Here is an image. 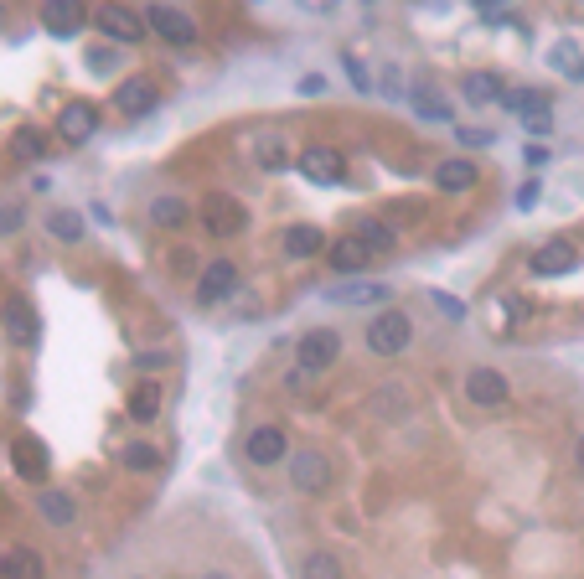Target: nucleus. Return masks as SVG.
<instances>
[{"label": "nucleus", "mask_w": 584, "mask_h": 579, "mask_svg": "<svg viewBox=\"0 0 584 579\" xmlns=\"http://www.w3.org/2000/svg\"><path fill=\"white\" fill-rule=\"evenodd\" d=\"M336 357H342V337H336L331 326H316V331H305L300 347H295V373L300 378L326 373V368H336Z\"/></svg>", "instance_id": "1"}, {"label": "nucleus", "mask_w": 584, "mask_h": 579, "mask_svg": "<svg viewBox=\"0 0 584 579\" xmlns=\"http://www.w3.org/2000/svg\"><path fill=\"white\" fill-rule=\"evenodd\" d=\"M409 342H414V321L404 311H378L367 321V347H373V357H398Z\"/></svg>", "instance_id": "2"}, {"label": "nucleus", "mask_w": 584, "mask_h": 579, "mask_svg": "<svg viewBox=\"0 0 584 579\" xmlns=\"http://www.w3.org/2000/svg\"><path fill=\"white\" fill-rule=\"evenodd\" d=\"M145 26L171 47H197V21L181 6H145Z\"/></svg>", "instance_id": "3"}, {"label": "nucleus", "mask_w": 584, "mask_h": 579, "mask_svg": "<svg viewBox=\"0 0 584 579\" xmlns=\"http://www.w3.org/2000/svg\"><path fill=\"white\" fill-rule=\"evenodd\" d=\"M466 399H471L476 409H502V404L512 399V383H507L502 368H471V373H466Z\"/></svg>", "instance_id": "4"}, {"label": "nucleus", "mask_w": 584, "mask_h": 579, "mask_svg": "<svg viewBox=\"0 0 584 579\" xmlns=\"http://www.w3.org/2000/svg\"><path fill=\"white\" fill-rule=\"evenodd\" d=\"M331 461H326V455L321 450H295L290 455V486H295V492H326V486H331Z\"/></svg>", "instance_id": "5"}, {"label": "nucleus", "mask_w": 584, "mask_h": 579, "mask_svg": "<svg viewBox=\"0 0 584 579\" xmlns=\"http://www.w3.org/2000/svg\"><path fill=\"white\" fill-rule=\"evenodd\" d=\"M300 176L316 181V187H336V181L347 176V161L336 156L331 145H311V150H300Z\"/></svg>", "instance_id": "6"}, {"label": "nucleus", "mask_w": 584, "mask_h": 579, "mask_svg": "<svg viewBox=\"0 0 584 579\" xmlns=\"http://www.w3.org/2000/svg\"><path fill=\"white\" fill-rule=\"evenodd\" d=\"M94 130H99V109L88 104V99H73V104H63V109H57V135H63L68 145L94 140Z\"/></svg>", "instance_id": "7"}, {"label": "nucleus", "mask_w": 584, "mask_h": 579, "mask_svg": "<svg viewBox=\"0 0 584 579\" xmlns=\"http://www.w3.org/2000/svg\"><path fill=\"white\" fill-rule=\"evenodd\" d=\"M243 450H249L254 466H280V461H290V440H285V430H274V424H259V430L243 440Z\"/></svg>", "instance_id": "8"}, {"label": "nucleus", "mask_w": 584, "mask_h": 579, "mask_svg": "<svg viewBox=\"0 0 584 579\" xmlns=\"http://www.w3.org/2000/svg\"><path fill=\"white\" fill-rule=\"evenodd\" d=\"M233 290H238L233 259H212V264L202 269V280H197V300H202V306H218V300H228Z\"/></svg>", "instance_id": "9"}, {"label": "nucleus", "mask_w": 584, "mask_h": 579, "mask_svg": "<svg viewBox=\"0 0 584 579\" xmlns=\"http://www.w3.org/2000/svg\"><path fill=\"white\" fill-rule=\"evenodd\" d=\"M11 461H16V471L26 481H47V471H52V455H47V445L37 435H16L11 440Z\"/></svg>", "instance_id": "10"}, {"label": "nucleus", "mask_w": 584, "mask_h": 579, "mask_svg": "<svg viewBox=\"0 0 584 579\" xmlns=\"http://www.w3.org/2000/svg\"><path fill=\"white\" fill-rule=\"evenodd\" d=\"M202 223L218 233V238H233V233L243 228V202H233V197H223V192H212V197L202 202Z\"/></svg>", "instance_id": "11"}, {"label": "nucleus", "mask_w": 584, "mask_h": 579, "mask_svg": "<svg viewBox=\"0 0 584 579\" xmlns=\"http://www.w3.org/2000/svg\"><path fill=\"white\" fill-rule=\"evenodd\" d=\"M99 26H104L114 42H125V47H135V42L145 37V16L130 11V6H104V11H99Z\"/></svg>", "instance_id": "12"}, {"label": "nucleus", "mask_w": 584, "mask_h": 579, "mask_svg": "<svg viewBox=\"0 0 584 579\" xmlns=\"http://www.w3.org/2000/svg\"><path fill=\"white\" fill-rule=\"evenodd\" d=\"M579 264V249L569 238H548L543 249L533 254V274H543V280H553V274H569Z\"/></svg>", "instance_id": "13"}, {"label": "nucleus", "mask_w": 584, "mask_h": 579, "mask_svg": "<svg viewBox=\"0 0 584 579\" xmlns=\"http://www.w3.org/2000/svg\"><path fill=\"white\" fill-rule=\"evenodd\" d=\"M156 99L161 94H156V83H150V78H125V83L114 88V109L130 114V119L135 114H150V109H156Z\"/></svg>", "instance_id": "14"}, {"label": "nucleus", "mask_w": 584, "mask_h": 579, "mask_svg": "<svg viewBox=\"0 0 584 579\" xmlns=\"http://www.w3.org/2000/svg\"><path fill=\"white\" fill-rule=\"evenodd\" d=\"M502 104L528 119L533 135H548V99L543 94H533V88H512V94H502Z\"/></svg>", "instance_id": "15"}, {"label": "nucleus", "mask_w": 584, "mask_h": 579, "mask_svg": "<svg viewBox=\"0 0 584 579\" xmlns=\"http://www.w3.org/2000/svg\"><path fill=\"white\" fill-rule=\"evenodd\" d=\"M0 321H6V331L21 342V347H37L42 326H37V311L26 306V300H6V311H0Z\"/></svg>", "instance_id": "16"}, {"label": "nucleus", "mask_w": 584, "mask_h": 579, "mask_svg": "<svg viewBox=\"0 0 584 579\" xmlns=\"http://www.w3.org/2000/svg\"><path fill=\"white\" fill-rule=\"evenodd\" d=\"M373 259H378V254L367 249V243H362L357 233H352V238H336V243H331V269H336V274H357V269H367Z\"/></svg>", "instance_id": "17"}, {"label": "nucleus", "mask_w": 584, "mask_h": 579, "mask_svg": "<svg viewBox=\"0 0 584 579\" xmlns=\"http://www.w3.org/2000/svg\"><path fill=\"white\" fill-rule=\"evenodd\" d=\"M280 249H285V259H316L326 249V233L311 228V223H295V228H285Z\"/></svg>", "instance_id": "18"}, {"label": "nucleus", "mask_w": 584, "mask_h": 579, "mask_svg": "<svg viewBox=\"0 0 584 579\" xmlns=\"http://www.w3.org/2000/svg\"><path fill=\"white\" fill-rule=\"evenodd\" d=\"M476 161H466V156H450V161H440V171H435V187L440 192H471L476 187Z\"/></svg>", "instance_id": "19"}, {"label": "nucleus", "mask_w": 584, "mask_h": 579, "mask_svg": "<svg viewBox=\"0 0 584 579\" xmlns=\"http://www.w3.org/2000/svg\"><path fill=\"white\" fill-rule=\"evenodd\" d=\"M37 512L47 517L52 528H68L73 517H78V502H73V492H57V486H47V492L37 497Z\"/></svg>", "instance_id": "20"}, {"label": "nucleus", "mask_w": 584, "mask_h": 579, "mask_svg": "<svg viewBox=\"0 0 584 579\" xmlns=\"http://www.w3.org/2000/svg\"><path fill=\"white\" fill-rule=\"evenodd\" d=\"M254 161H259L264 171H280V166H290V140H285V135H274V130L254 135Z\"/></svg>", "instance_id": "21"}, {"label": "nucleus", "mask_w": 584, "mask_h": 579, "mask_svg": "<svg viewBox=\"0 0 584 579\" xmlns=\"http://www.w3.org/2000/svg\"><path fill=\"white\" fill-rule=\"evenodd\" d=\"M0 579H42L37 548H6V559H0Z\"/></svg>", "instance_id": "22"}, {"label": "nucleus", "mask_w": 584, "mask_h": 579, "mask_svg": "<svg viewBox=\"0 0 584 579\" xmlns=\"http://www.w3.org/2000/svg\"><path fill=\"white\" fill-rule=\"evenodd\" d=\"M460 94H466L471 104H491V99H502V78L486 73V68H476V73L460 78Z\"/></svg>", "instance_id": "23"}, {"label": "nucleus", "mask_w": 584, "mask_h": 579, "mask_svg": "<svg viewBox=\"0 0 584 579\" xmlns=\"http://www.w3.org/2000/svg\"><path fill=\"white\" fill-rule=\"evenodd\" d=\"M47 233H52L57 243H83L88 228H83V218H78L73 207H52V212H47Z\"/></svg>", "instance_id": "24"}, {"label": "nucleus", "mask_w": 584, "mask_h": 579, "mask_svg": "<svg viewBox=\"0 0 584 579\" xmlns=\"http://www.w3.org/2000/svg\"><path fill=\"white\" fill-rule=\"evenodd\" d=\"M125 409H130L135 419H156V414H161V383H135L130 399H125Z\"/></svg>", "instance_id": "25"}, {"label": "nucleus", "mask_w": 584, "mask_h": 579, "mask_svg": "<svg viewBox=\"0 0 584 579\" xmlns=\"http://www.w3.org/2000/svg\"><path fill=\"white\" fill-rule=\"evenodd\" d=\"M150 223H156V228H181V223H187V202H181V197H156V202H150Z\"/></svg>", "instance_id": "26"}, {"label": "nucleus", "mask_w": 584, "mask_h": 579, "mask_svg": "<svg viewBox=\"0 0 584 579\" xmlns=\"http://www.w3.org/2000/svg\"><path fill=\"white\" fill-rule=\"evenodd\" d=\"M119 461H125L130 471H156L161 466V450L150 445V440H130L125 450H119Z\"/></svg>", "instance_id": "27"}, {"label": "nucleus", "mask_w": 584, "mask_h": 579, "mask_svg": "<svg viewBox=\"0 0 584 579\" xmlns=\"http://www.w3.org/2000/svg\"><path fill=\"white\" fill-rule=\"evenodd\" d=\"M305 579H342V564H336L331 548H311L305 554Z\"/></svg>", "instance_id": "28"}, {"label": "nucleus", "mask_w": 584, "mask_h": 579, "mask_svg": "<svg viewBox=\"0 0 584 579\" xmlns=\"http://www.w3.org/2000/svg\"><path fill=\"white\" fill-rule=\"evenodd\" d=\"M357 238H362V243H367V249H373V254H388L393 243H398V238H393V228H388V223H378V218H367V223L357 228Z\"/></svg>", "instance_id": "29"}, {"label": "nucleus", "mask_w": 584, "mask_h": 579, "mask_svg": "<svg viewBox=\"0 0 584 579\" xmlns=\"http://www.w3.org/2000/svg\"><path fill=\"white\" fill-rule=\"evenodd\" d=\"M42 150H47V140H42L37 130H16V135H11V156H16V161H42Z\"/></svg>", "instance_id": "30"}, {"label": "nucleus", "mask_w": 584, "mask_h": 579, "mask_svg": "<svg viewBox=\"0 0 584 579\" xmlns=\"http://www.w3.org/2000/svg\"><path fill=\"white\" fill-rule=\"evenodd\" d=\"M78 6H68V0H57V6H47L42 11V21L52 26V32H73V26H78V16H73Z\"/></svg>", "instance_id": "31"}, {"label": "nucleus", "mask_w": 584, "mask_h": 579, "mask_svg": "<svg viewBox=\"0 0 584 579\" xmlns=\"http://www.w3.org/2000/svg\"><path fill=\"white\" fill-rule=\"evenodd\" d=\"M497 321H502V326L528 321V300H522V295H502V300H497Z\"/></svg>", "instance_id": "32"}, {"label": "nucleus", "mask_w": 584, "mask_h": 579, "mask_svg": "<svg viewBox=\"0 0 584 579\" xmlns=\"http://www.w3.org/2000/svg\"><path fill=\"white\" fill-rule=\"evenodd\" d=\"M336 295H342L347 306H367V300H383V285H342Z\"/></svg>", "instance_id": "33"}, {"label": "nucleus", "mask_w": 584, "mask_h": 579, "mask_svg": "<svg viewBox=\"0 0 584 579\" xmlns=\"http://www.w3.org/2000/svg\"><path fill=\"white\" fill-rule=\"evenodd\" d=\"M414 109H419L424 119H450V109H445L440 99H429V88H424V94H414Z\"/></svg>", "instance_id": "34"}, {"label": "nucleus", "mask_w": 584, "mask_h": 579, "mask_svg": "<svg viewBox=\"0 0 584 579\" xmlns=\"http://www.w3.org/2000/svg\"><path fill=\"white\" fill-rule=\"evenodd\" d=\"M21 223H26V212L16 202H0V233H16Z\"/></svg>", "instance_id": "35"}, {"label": "nucleus", "mask_w": 584, "mask_h": 579, "mask_svg": "<svg viewBox=\"0 0 584 579\" xmlns=\"http://www.w3.org/2000/svg\"><path fill=\"white\" fill-rule=\"evenodd\" d=\"M378 409H383L388 419H398V414H404V393H398V388H388L383 399H378Z\"/></svg>", "instance_id": "36"}, {"label": "nucleus", "mask_w": 584, "mask_h": 579, "mask_svg": "<svg viewBox=\"0 0 584 579\" xmlns=\"http://www.w3.org/2000/svg\"><path fill=\"white\" fill-rule=\"evenodd\" d=\"M347 73H352V83L362 88V94H373V78H367V68L357 63V57H352V52H347Z\"/></svg>", "instance_id": "37"}, {"label": "nucleus", "mask_w": 584, "mask_h": 579, "mask_svg": "<svg viewBox=\"0 0 584 579\" xmlns=\"http://www.w3.org/2000/svg\"><path fill=\"white\" fill-rule=\"evenodd\" d=\"M429 300H435V306H440L445 316H466V300H455V295H440V290H435Z\"/></svg>", "instance_id": "38"}, {"label": "nucleus", "mask_w": 584, "mask_h": 579, "mask_svg": "<svg viewBox=\"0 0 584 579\" xmlns=\"http://www.w3.org/2000/svg\"><path fill=\"white\" fill-rule=\"evenodd\" d=\"M486 140H491V130H471V125L460 130V145H486Z\"/></svg>", "instance_id": "39"}, {"label": "nucleus", "mask_w": 584, "mask_h": 579, "mask_svg": "<svg viewBox=\"0 0 584 579\" xmlns=\"http://www.w3.org/2000/svg\"><path fill=\"white\" fill-rule=\"evenodd\" d=\"M166 357H171V352H140L135 362H140V368H161V362H166Z\"/></svg>", "instance_id": "40"}, {"label": "nucleus", "mask_w": 584, "mask_h": 579, "mask_svg": "<svg viewBox=\"0 0 584 579\" xmlns=\"http://www.w3.org/2000/svg\"><path fill=\"white\" fill-rule=\"evenodd\" d=\"M197 579H233V574H223V569H207V574H197Z\"/></svg>", "instance_id": "41"}, {"label": "nucleus", "mask_w": 584, "mask_h": 579, "mask_svg": "<svg viewBox=\"0 0 584 579\" xmlns=\"http://www.w3.org/2000/svg\"><path fill=\"white\" fill-rule=\"evenodd\" d=\"M574 461H579V471H584V440H579V450H574Z\"/></svg>", "instance_id": "42"}]
</instances>
